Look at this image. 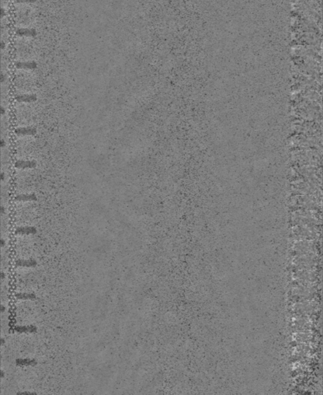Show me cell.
I'll list each match as a JSON object with an SVG mask.
<instances>
[{
	"mask_svg": "<svg viewBox=\"0 0 323 395\" xmlns=\"http://www.w3.org/2000/svg\"><path fill=\"white\" fill-rule=\"evenodd\" d=\"M36 166V163L34 161H17L15 163V167L18 169H29L34 168Z\"/></svg>",
	"mask_w": 323,
	"mask_h": 395,
	"instance_id": "1",
	"label": "cell"
},
{
	"mask_svg": "<svg viewBox=\"0 0 323 395\" xmlns=\"http://www.w3.org/2000/svg\"><path fill=\"white\" fill-rule=\"evenodd\" d=\"M15 101L19 103H32L37 101V97L34 94H22L16 96Z\"/></svg>",
	"mask_w": 323,
	"mask_h": 395,
	"instance_id": "2",
	"label": "cell"
},
{
	"mask_svg": "<svg viewBox=\"0 0 323 395\" xmlns=\"http://www.w3.org/2000/svg\"><path fill=\"white\" fill-rule=\"evenodd\" d=\"M15 133L17 135L30 136L35 135L36 134V131L35 128H32V127H19L15 130Z\"/></svg>",
	"mask_w": 323,
	"mask_h": 395,
	"instance_id": "3",
	"label": "cell"
},
{
	"mask_svg": "<svg viewBox=\"0 0 323 395\" xmlns=\"http://www.w3.org/2000/svg\"><path fill=\"white\" fill-rule=\"evenodd\" d=\"M17 201H35L37 200V197L34 194H19L15 197Z\"/></svg>",
	"mask_w": 323,
	"mask_h": 395,
	"instance_id": "4",
	"label": "cell"
},
{
	"mask_svg": "<svg viewBox=\"0 0 323 395\" xmlns=\"http://www.w3.org/2000/svg\"><path fill=\"white\" fill-rule=\"evenodd\" d=\"M15 67L18 69L33 70L36 67V64L35 62H18L15 64Z\"/></svg>",
	"mask_w": 323,
	"mask_h": 395,
	"instance_id": "5",
	"label": "cell"
},
{
	"mask_svg": "<svg viewBox=\"0 0 323 395\" xmlns=\"http://www.w3.org/2000/svg\"><path fill=\"white\" fill-rule=\"evenodd\" d=\"M36 232V230L33 227H21V228H17L15 233L19 235H31L35 234Z\"/></svg>",
	"mask_w": 323,
	"mask_h": 395,
	"instance_id": "6",
	"label": "cell"
},
{
	"mask_svg": "<svg viewBox=\"0 0 323 395\" xmlns=\"http://www.w3.org/2000/svg\"><path fill=\"white\" fill-rule=\"evenodd\" d=\"M17 33L19 36H32L34 34H36L35 30L33 29H19L17 30Z\"/></svg>",
	"mask_w": 323,
	"mask_h": 395,
	"instance_id": "7",
	"label": "cell"
},
{
	"mask_svg": "<svg viewBox=\"0 0 323 395\" xmlns=\"http://www.w3.org/2000/svg\"><path fill=\"white\" fill-rule=\"evenodd\" d=\"M16 296L19 299H24V300H28V299H33L35 298V296L32 294H25V293H21V294L16 295Z\"/></svg>",
	"mask_w": 323,
	"mask_h": 395,
	"instance_id": "8",
	"label": "cell"
},
{
	"mask_svg": "<svg viewBox=\"0 0 323 395\" xmlns=\"http://www.w3.org/2000/svg\"><path fill=\"white\" fill-rule=\"evenodd\" d=\"M36 262H32V261H21L19 263V266H33V265H36Z\"/></svg>",
	"mask_w": 323,
	"mask_h": 395,
	"instance_id": "9",
	"label": "cell"
},
{
	"mask_svg": "<svg viewBox=\"0 0 323 395\" xmlns=\"http://www.w3.org/2000/svg\"><path fill=\"white\" fill-rule=\"evenodd\" d=\"M19 361V363H17L19 365H26V364H32L33 360H29V359H22V360H17Z\"/></svg>",
	"mask_w": 323,
	"mask_h": 395,
	"instance_id": "10",
	"label": "cell"
},
{
	"mask_svg": "<svg viewBox=\"0 0 323 395\" xmlns=\"http://www.w3.org/2000/svg\"><path fill=\"white\" fill-rule=\"evenodd\" d=\"M36 0H17V2H35Z\"/></svg>",
	"mask_w": 323,
	"mask_h": 395,
	"instance_id": "11",
	"label": "cell"
},
{
	"mask_svg": "<svg viewBox=\"0 0 323 395\" xmlns=\"http://www.w3.org/2000/svg\"><path fill=\"white\" fill-rule=\"evenodd\" d=\"M5 145V141H4V140H2V141H1V146H2V147H4Z\"/></svg>",
	"mask_w": 323,
	"mask_h": 395,
	"instance_id": "12",
	"label": "cell"
},
{
	"mask_svg": "<svg viewBox=\"0 0 323 395\" xmlns=\"http://www.w3.org/2000/svg\"><path fill=\"white\" fill-rule=\"evenodd\" d=\"M1 114H5V109H4L3 107H2V108H1Z\"/></svg>",
	"mask_w": 323,
	"mask_h": 395,
	"instance_id": "13",
	"label": "cell"
},
{
	"mask_svg": "<svg viewBox=\"0 0 323 395\" xmlns=\"http://www.w3.org/2000/svg\"><path fill=\"white\" fill-rule=\"evenodd\" d=\"M4 178H5V175H4L3 173H2V174H1V179H2V181H3Z\"/></svg>",
	"mask_w": 323,
	"mask_h": 395,
	"instance_id": "14",
	"label": "cell"
},
{
	"mask_svg": "<svg viewBox=\"0 0 323 395\" xmlns=\"http://www.w3.org/2000/svg\"><path fill=\"white\" fill-rule=\"evenodd\" d=\"M4 245H5V242H4L3 239H2V240H1V246H3Z\"/></svg>",
	"mask_w": 323,
	"mask_h": 395,
	"instance_id": "15",
	"label": "cell"
},
{
	"mask_svg": "<svg viewBox=\"0 0 323 395\" xmlns=\"http://www.w3.org/2000/svg\"><path fill=\"white\" fill-rule=\"evenodd\" d=\"M1 212L2 213L5 212V208H4V207H2V208H1Z\"/></svg>",
	"mask_w": 323,
	"mask_h": 395,
	"instance_id": "16",
	"label": "cell"
},
{
	"mask_svg": "<svg viewBox=\"0 0 323 395\" xmlns=\"http://www.w3.org/2000/svg\"><path fill=\"white\" fill-rule=\"evenodd\" d=\"M1 310H2V312L5 311V307H4L3 306H2V307H1Z\"/></svg>",
	"mask_w": 323,
	"mask_h": 395,
	"instance_id": "17",
	"label": "cell"
}]
</instances>
